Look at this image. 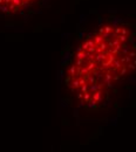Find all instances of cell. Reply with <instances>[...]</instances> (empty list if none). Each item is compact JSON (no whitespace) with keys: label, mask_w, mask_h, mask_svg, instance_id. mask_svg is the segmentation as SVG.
Segmentation results:
<instances>
[{"label":"cell","mask_w":136,"mask_h":152,"mask_svg":"<svg viewBox=\"0 0 136 152\" xmlns=\"http://www.w3.org/2000/svg\"><path fill=\"white\" fill-rule=\"evenodd\" d=\"M34 0H0V12L15 13L20 10L27 7Z\"/></svg>","instance_id":"2"},{"label":"cell","mask_w":136,"mask_h":152,"mask_svg":"<svg viewBox=\"0 0 136 152\" xmlns=\"http://www.w3.org/2000/svg\"><path fill=\"white\" fill-rule=\"evenodd\" d=\"M136 72V31L108 23L83 39L68 60L63 83L85 111L109 107L122 84Z\"/></svg>","instance_id":"1"}]
</instances>
